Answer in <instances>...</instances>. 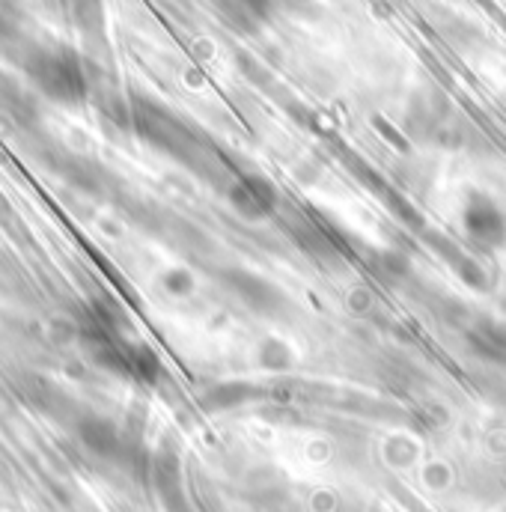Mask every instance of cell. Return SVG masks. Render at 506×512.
Listing matches in <instances>:
<instances>
[{"mask_svg":"<svg viewBox=\"0 0 506 512\" xmlns=\"http://www.w3.org/2000/svg\"><path fill=\"white\" fill-rule=\"evenodd\" d=\"M468 230L474 239H480L486 245H498L506 236V221L492 203L480 200L477 206L468 209Z\"/></svg>","mask_w":506,"mask_h":512,"instance_id":"6da1fadb","label":"cell"}]
</instances>
